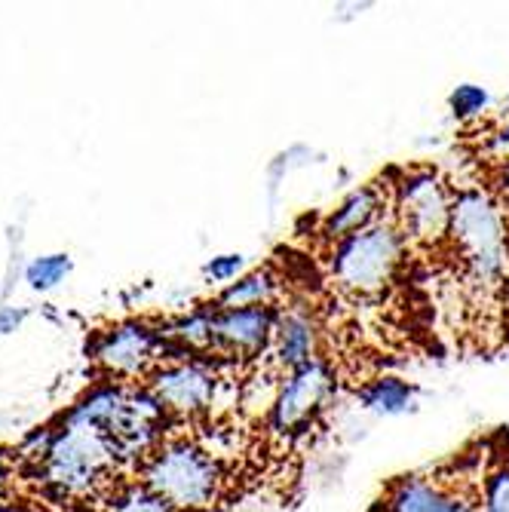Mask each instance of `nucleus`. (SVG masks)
Here are the masks:
<instances>
[{
	"label": "nucleus",
	"instance_id": "f257e3e1",
	"mask_svg": "<svg viewBox=\"0 0 509 512\" xmlns=\"http://www.w3.org/2000/svg\"><path fill=\"white\" fill-rule=\"evenodd\" d=\"M448 255L457 261L460 283L476 301H491L506 292L509 283V221L479 181L454 188L451 240Z\"/></svg>",
	"mask_w": 509,
	"mask_h": 512
},
{
	"label": "nucleus",
	"instance_id": "f03ea898",
	"mask_svg": "<svg viewBox=\"0 0 509 512\" xmlns=\"http://www.w3.org/2000/svg\"><path fill=\"white\" fill-rule=\"evenodd\" d=\"M138 482L157 491L175 512H209L227 485V473L218 454H212L194 436L172 433L138 467Z\"/></svg>",
	"mask_w": 509,
	"mask_h": 512
},
{
	"label": "nucleus",
	"instance_id": "7ed1b4c3",
	"mask_svg": "<svg viewBox=\"0 0 509 512\" xmlns=\"http://www.w3.org/2000/svg\"><path fill=\"white\" fill-rule=\"evenodd\" d=\"M117 470L120 460L108 436L62 424H56L50 451L43 454V460H37L40 482L68 500L105 497L117 485Z\"/></svg>",
	"mask_w": 509,
	"mask_h": 512
},
{
	"label": "nucleus",
	"instance_id": "20e7f679",
	"mask_svg": "<svg viewBox=\"0 0 509 512\" xmlns=\"http://www.w3.org/2000/svg\"><path fill=\"white\" fill-rule=\"evenodd\" d=\"M393 184V221L411 252L436 255L448 249L451 240V212H454V184L433 166L402 169L390 178Z\"/></svg>",
	"mask_w": 509,
	"mask_h": 512
},
{
	"label": "nucleus",
	"instance_id": "39448f33",
	"mask_svg": "<svg viewBox=\"0 0 509 512\" xmlns=\"http://www.w3.org/2000/svg\"><path fill=\"white\" fill-rule=\"evenodd\" d=\"M408 252L399 224L387 215L362 234L332 246L329 273L341 292L353 298H378L399 279Z\"/></svg>",
	"mask_w": 509,
	"mask_h": 512
},
{
	"label": "nucleus",
	"instance_id": "423d86ee",
	"mask_svg": "<svg viewBox=\"0 0 509 512\" xmlns=\"http://www.w3.org/2000/svg\"><path fill=\"white\" fill-rule=\"evenodd\" d=\"M482 473L439 467L396 476L378 500L384 512H482Z\"/></svg>",
	"mask_w": 509,
	"mask_h": 512
},
{
	"label": "nucleus",
	"instance_id": "0eeeda50",
	"mask_svg": "<svg viewBox=\"0 0 509 512\" xmlns=\"http://www.w3.org/2000/svg\"><path fill=\"white\" fill-rule=\"evenodd\" d=\"M338 390V375L326 356H319L276 381L273 402L267 411L270 433L280 439H295L307 433L319 414L329 408Z\"/></svg>",
	"mask_w": 509,
	"mask_h": 512
},
{
	"label": "nucleus",
	"instance_id": "6e6552de",
	"mask_svg": "<svg viewBox=\"0 0 509 512\" xmlns=\"http://www.w3.org/2000/svg\"><path fill=\"white\" fill-rule=\"evenodd\" d=\"M224 368L234 365L212 356L163 362L154 368V375L145 381V387L172 414V421H197V417H206L218 402Z\"/></svg>",
	"mask_w": 509,
	"mask_h": 512
},
{
	"label": "nucleus",
	"instance_id": "1a4fd4ad",
	"mask_svg": "<svg viewBox=\"0 0 509 512\" xmlns=\"http://www.w3.org/2000/svg\"><path fill=\"white\" fill-rule=\"evenodd\" d=\"M92 359L108 378L123 384H138L154 375L166 356V335L160 322L148 319H126L111 329L99 332L89 347Z\"/></svg>",
	"mask_w": 509,
	"mask_h": 512
},
{
	"label": "nucleus",
	"instance_id": "9d476101",
	"mask_svg": "<svg viewBox=\"0 0 509 512\" xmlns=\"http://www.w3.org/2000/svg\"><path fill=\"white\" fill-rule=\"evenodd\" d=\"M280 307L221 310L215 304V316H212V356L224 359L230 365L267 359L270 344H273L276 319H280Z\"/></svg>",
	"mask_w": 509,
	"mask_h": 512
},
{
	"label": "nucleus",
	"instance_id": "9b49d317",
	"mask_svg": "<svg viewBox=\"0 0 509 512\" xmlns=\"http://www.w3.org/2000/svg\"><path fill=\"white\" fill-rule=\"evenodd\" d=\"M393 209V184L390 178H378V181H365L359 188L347 191L329 212H322L316 221L313 234L319 237V243L332 249L362 230H368L372 224H378L381 218H387Z\"/></svg>",
	"mask_w": 509,
	"mask_h": 512
},
{
	"label": "nucleus",
	"instance_id": "f8f14e48",
	"mask_svg": "<svg viewBox=\"0 0 509 512\" xmlns=\"http://www.w3.org/2000/svg\"><path fill=\"white\" fill-rule=\"evenodd\" d=\"M322 356V325L310 304L292 301L280 307V319L273 329V344L267 353V362L276 378L289 375V371L313 362Z\"/></svg>",
	"mask_w": 509,
	"mask_h": 512
},
{
	"label": "nucleus",
	"instance_id": "ddd939ff",
	"mask_svg": "<svg viewBox=\"0 0 509 512\" xmlns=\"http://www.w3.org/2000/svg\"><path fill=\"white\" fill-rule=\"evenodd\" d=\"M132 387L135 384H123V381H102L96 387H89L68 411L59 414L62 427H80V430H96L108 439H114V433L120 430L123 417L129 411V399H132Z\"/></svg>",
	"mask_w": 509,
	"mask_h": 512
},
{
	"label": "nucleus",
	"instance_id": "4468645a",
	"mask_svg": "<svg viewBox=\"0 0 509 512\" xmlns=\"http://www.w3.org/2000/svg\"><path fill=\"white\" fill-rule=\"evenodd\" d=\"M283 273L273 264H261V267H249L237 283H230L227 289H221L212 301L221 310H246V307H280L283 298Z\"/></svg>",
	"mask_w": 509,
	"mask_h": 512
},
{
	"label": "nucleus",
	"instance_id": "2eb2a0df",
	"mask_svg": "<svg viewBox=\"0 0 509 512\" xmlns=\"http://www.w3.org/2000/svg\"><path fill=\"white\" fill-rule=\"evenodd\" d=\"M418 387L411 381L399 378V375H381V378H372L365 381L359 390H356V402L359 408L372 411V414H381V417H399V414H411L418 408Z\"/></svg>",
	"mask_w": 509,
	"mask_h": 512
},
{
	"label": "nucleus",
	"instance_id": "dca6fc26",
	"mask_svg": "<svg viewBox=\"0 0 509 512\" xmlns=\"http://www.w3.org/2000/svg\"><path fill=\"white\" fill-rule=\"evenodd\" d=\"M102 512H175V506L166 503L145 482H138V479H120L102 497Z\"/></svg>",
	"mask_w": 509,
	"mask_h": 512
},
{
	"label": "nucleus",
	"instance_id": "f3484780",
	"mask_svg": "<svg viewBox=\"0 0 509 512\" xmlns=\"http://www.w3.org/2000/svg\"><path fill=\"white\" fill-rule=\"evenodd\" d=\"M491 92L479 83H460L451 89L448 96V111L457 123L464 126H473V123H485L488 120V111H491Z\"/></svg>",
	"mask_w": 509,
	"mask_h": 512
},
{
	"label": "nucleus",
	"instance_id": "a211bd4d",
	"mask_svg": "<svg viewBox=\"0 0 509 512\" xmlns=\"http://www.w3.org/2000/svg\"><path fill=\"white\" fill-rule=\"evenodd\" d=\"M74 270V261L68 252H53V255H40L34 258L28 267H25V283L34 289V292H50L56 289L59 283L71 276Z\"/></svg>",
	"mask_w": 509,
	"mask_h": 512
},
{
	"label": "nucleus",
	"instance_id": "6ab92c4d",
	"mask_svg": "<svg viewBox=\"0 0 509 512\" xmlns=\"http://www.w3.org/2000/svg\"><path fill=\"white\" fill-rule=\"evenodd\" d=\"M479 145H476V154L491 163V172L500 169V166H509V111L506 114H497L491 117L482 132H479Z\"/></svg>",
	"mask_w": 509,
	"mask_h": 512
},
{
	"label": "nucleus",
	"instance_id": "aec40b11",
	"mask_svg": "<svg viewBox=\"0 0 509 512\" xmlns=\"http://www.w3.org/2000/svg\"><path fill=\"white\" fill-rule=\"evenodd\" d=\"M482 512H509V454H497L485 470Z\"/></svg>",
	"mask_w": 509,
	"mask_h": 512
},
{
	"label": "nucleus",
	"instance_id": "412c9836",
	"mask_svg": "<svg viewBox=\"0 0 509 512\" xmlns=\"http://www.w3.org/2000/svg\"><path fill=\"white\" fill-rule=\"evenodd\" d=\"M249 270V261L243 252H221V255H212L203 267H200V276L203 283L212 286V289H227L230 283H237V279Z\"/></svg>",
	"mask_w": 509,
	"mask_h": 512
},
{
	"label": "nucleus",
	"instance_id": "4be33fe9",
	"mask_svg": "<svg viewBox=\"0 0 509 512\" xmlns=\"http://www.w3.org/2000/svg\"><path fill=\"white\" fill-rule=\"evenodd\" d=\"M28 319V307H0V338L13 335L22 329V322Z\"/></svg>",
	"mask_w": 509,
	"mask_h": 512
},
{
	"label": "nucleus",
	"instance_id": "5701e85b",
	"mask_svg": "<svg viewBox=\"0 0 509 512\" xmlns=\"http://www.w3.org/2000/svg\"><path fill=\"white\" fill-rule=\"evenodd\" d=\"M491 178H494L491 194L497 197V203H500V209H503V215H506V221H509V166L494 169Z\"/></svg>",
	"mask_w": 509,
	"mask_h": 512
},
{
	"label": "nucleus",
	"instance_id": "b1692460",
	"mask_svg": "<svg viewBox=\"0 0 509 512\" xmlns=\"http://www.w3.org/2000/svg\"><path fill=\"white\" fill-rule=\"evenodd\" d=\"M7 482H10V460H7V454H4V451H0V497H4Z\"/></svg>",
	"mask_w": 509,
	"mask_h": 512
},
{
	"label": "nucleus",
	"instance_id": "393cba45",
	"mask_svg": "<svg viewBox=\"0 0 509 512\" xmlns=\"http://www.w3.org/2000/svg\"><path fill=\"white\" fill-rule=\"evenodd\" d=\"M0 512H34V509H25L19 503H4V500H0Z\"/></svg>",
	"mask_w": 509,
	"mask_h": 512
},
{
	"label": "nucleus",
	"instance_id": "a878e982",
	"mask_svg": "<svg viewBox=\"0 0 509 512\" xmlns=\"http://www.w3.org/2000/svg\"><path fill=\"white\" fill-rule=\"evenodd\" d=\"M368 512H384V506H381V503H375V506H372V509H368Z\"/></svg>",
	"mask_w": 509,
	"mask_h": 512
},
{
	"label": "nucleus",
	"instance_id": "bb28decb",
	"mask_svg": "<svg viewBox=\"0 0 509 512\" xmlns=\"http://www.w3.org/2000/svg\"><path fill=\"white\" fill-rule=\"evenodd\" d=\"M506 108H509V96H506Z\"/></svg>",
	"mask_w": 509,
	"mask_h": 512
}]
</instances>
